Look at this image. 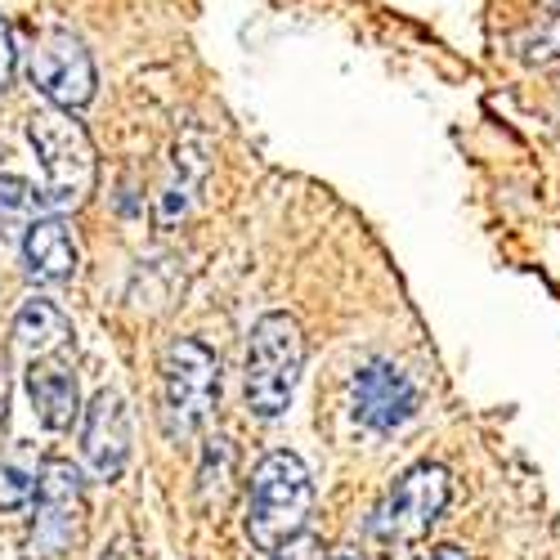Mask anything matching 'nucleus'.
Here are the masks:
<instances>
[{
  "label": "nucleus",
  "mask_w": 560,
  "mask_h": 560,
  "mask_svg": "<svg viewBox=\"0 0 560 560\" xmlns=\"http://www.w3.org/2000/svg\"><path fill=\"white\" fill-rule=\"evenodd\" d=\"M314 506V485L296 453H269L252 471L247 489V538L256 551H278L296 534H305Z\"/></svg>",
  "instance_id": "nucleus-2"
},
{
  "label": "nucleus",
  "mask_w": 560,
  "mask_h": 560,
  "mask_svg": "<svg viewBox=\"0 0 560 560\" xmlns=\"http://www.w3.org/2000/svg\"><path fill=\"white\" fill-rule=\"evenodd\" d=\"M23 265L36 283H68L77 273V243L59 215H40L23 233Z\"/></svg>",
  "instance_id": "nucleus-11"
},
{
  "label": "nucleus",
  "mask_w": 560,
  "mask_h": 560,
  "mask_svg": "<svg viewBox=\"0 0 560 560\" xmlns=\"http://www.w3.org/2000/svg\"><path fill=\"white\" fill-rule=\"evenodd\" d=\"M305 368V337L292 314H265L247 341V408L256 417L288 412Z\"/></svg>",
  "instance_id": "nucleus-3"
},
{
  "label": "nucleus",
  "mask_w": 560,
  "mask_h": 560,
  "mask_svg": "<svg viewBox=\"0 0 560 560\" xmlns=\"http://www.w3.org/2000/svg\"><path fill=\"white\" fill-rule=\"evenodd\" d=\"M81 476L72 462H45L40 489H36V529L32 551L36 556H63L81 534Z\"/></svg>",
  "instance_id": "nucleus-8"
},
{
  "label": "nucleus",
  "mask_w": 560,
  "mask_h": 560,
  "mask_svg": "<svg viewBox=\"0 0 560 560\" xmlns=\"http://www.w3.org/2000/svg\"><path fill=\"white\" fill-rule=\"evenodd\" d=\"M14 77V36H10V23L0 19V90L10 85Z\"/></svg>",
  "instance_id": "nucleus-18"
},
{
  "label": "nucleus",
  "mask_w": 560,
  "mask_h": 560,
  "mask_svg": "<svg viewBox=\"0 0 560 560\" xmlns=\"http://www.w3.org/2000/svg\"><path fill=\"white\" fill-rule=\"evenodd\" d=\"M85 462L100 480H117L130 457V412L117 390H100L85 408Z\"/></svg>",
  "instance_id": "nucleus-9"
},
{
  "label": "nucleus",
  "mask_w": 560,
  "mask_h": 560,
  "mask_svg": "<svg viewBox=\"0 0 560 560\" xmlns=\"http://www.w3.org/2000/svg\"><path fill=\"white\" fill-rule=\"evenodd\" d=\"M72 341V323L59 305L50 301H27L14 318V346L27 354V359H55L63 346Z\"/></svg>",
  "instance_id": "nucleus-12"
},
{
  "label": "nucleus",
  "mask_w": 560,
  "mask_h": 560,
  "mask_svg": "<svg viewBox=\"0 0 560 560\" xmlns=\"http://www.w3.org/2000/svg\"><path fill=\"white\" fill-rule=\"evenodd\" d=\"M45 462L32 453V444H14L10 453H0V511H23L36 502Z\"/></svg>",
  "instance_id": "nucleus-13"
},
{
  "label": "nucleus",
  "mask_w": 560,
  "mask_h": 560,
  "mask_svg": "<svg viewBox=\"0 0 560 560\" xmlns=\"http://www.w3.org/2000/svg\"><path fill=\"white\" fill-rule=\"evenodd\" d=\"M27 81L55 108H85L95 100V63L68 27H36L27 40Z\"/></svg>",
  "instance_id": "nucleus-5"
},
{
  "label": "nucleus",
  "mask_w": 560,
  "mask_h": 560,
  "mask_svg": "<svg viewBox=\"0 0 560 560\" xmlns=\"http://www.w3.org/2000/svg\"><path fill=\"white\" fill-rule=\"evenodd\" d=\"M10 417V368H5V359H0V422Z\"/></svg>",
  "instance_id": "nucleus-20"
},
{
  "label": "nucleus",
  "mask_w": 560,
  "mask_h": 560,
  "mask_svg": "<svg viewBox=\"0 0 560 560\" xmlns=\"http://www.w3.org/2000/svg\"><path fill=\"white\" fill-rule=\"evenodd\" d=\"M417 404H422V390L408 372L390 359H368L354 368L350 377V412L354 422L377 431V435H390L399 427H408L417 417Z\"/></svg>",
  "instance_id": "nucleus-7"
},
{
  "label": "nucleus",
  "mask_w": 560,
  "mask_h": 560,
  "mask_svg": "<svg viewBox=\"0 0 560 560\" xmlns=\"http://www.w3.org/2000/svg\"><path fill=\"white\" fill-rule=\"evenodd\" d=\"M229 471H233V448H224L220 453V466H215V453H211V444H207V457H202V471H198V502L211 511H220L224 506V498H229Z\"/></svg>",
  "instance_id": "nucleus-16"
},
{
  "label": "nucleus",
  "mask_w": 560,
  "mask_h": 560,
  "mask_svg": "<svg viewBox=\"0 0 560 560\" xmlns=\"http://www.w3.org/2000/svg\"><path fill=\"white\" fill-rule=\"evenodd\" d=\"M220 399V359L194 341L179 337L162 354V427L171 440H189L207 427Z\"/></svg>",
  "instance_id": "nucleus-4"
},
{
  "label": "nucleus",
  "mask_w": 560,
  "mask_h": 560,
  "mask_svg": "<svg viewBox=\"0 0 560 560\" xmlns=\"http://www.w3.org/2000/svg\"><path fill=\"white\" fill-rule=\"evenodd\" d=\"M273 560H328V547L323 538H310V534H296L288 547H278Z\"/></svg>",
  "instance_id": "nucleus-17"
},
{
  "label": "nucleus",
  "mask_w": 560,
  "mask_h": 560,
  "mask_svg": "<svg viewBox=\"0 0 560 560\" xmlns=\"http://www.w3.org/2000/svg\"><path fill=\"white\" fill-rule=\"evenodd\" d=\"M27 139H32L40 171H45L40 202L55 207V211H77L90 194H95V179H100V158H95V144H90L85 126L68 108L50 104V108L32 113Z\"/></svg>",
  "instance_id": "nucleus-1"
},
{
  "label": "nucleus",
  "mask_w": 560,
  "mask_h": 560,
  "mask_svg": "<svg viewBox=\"0 0 560 560\" xmlns=\"http://www.w3.org/2000/svg\"><path fill=\"white\" fill-rule=\"evenodd\" d=\"M448 506V471L435 462H422L412 466L408 476H399V485L390 489V498L377 506V516H372V534L377 542H417L427 538L431 525L444 516Z\"/></svg>",
  "instance_id": "nucleus-6"
},
{
  "label": "nucleus",
  "mask_w": 560,
  "mask_h": 560,
  "mask_svg": "<svg viewBox=\"0 0 560 560\" xmlns=\"http://www.w3.org/2000/svg\"><path fill=\"white\" fill-rule=\"evenodd\" d=\"M27 395H32V408L45 431H68L81 417V395H77L72 368H63L55 359L27 363Z\"/></svg>",
  "instance_id": "nucleus-10"
},
{
  "label": "nucleus",
  "mask_w": 560,
  "mask_h": 560,
  "mask_svg": "<svg viewBox=\"0 0 560 560\" xmlns=\"http://www.w3.org/2000/svg\"><path fill=\"white\" fill-rule=\"evenodd\" d=\"M36 220V189L19 175H0V238H23Z\"/></svg>",
  "instance_id": "nucleus-14"
},
{
  "label": "nucleus",
  "mask_w": 560,
  "mask_h": 560,
  "mask_svg": "<svg viewBox=\"0 0 560 560\" xmlns=\"http://www.w3.org/2000/svg\"><path fill=\"white\" fill-rule=\"evenodd\" d=\"M521 55L529 63H551L560 55V0H551V10L538 14V23L529 27V36L521 40Z\"/></svg>",
  "instance_id": "nucleus-15"
},
{
  "label": "nucleus",
  "mask_w": 560,
  "mask_h": 560,
  "mask_svg": "<svg viewBox=\"0 0 560 560\" xmlns=\"http://www.w3.org/2000/svg\"><path fill=\"white\" fill-rule=\"evenodd\" d=\"M412 560H471L462 547H453V542H440V547H427V551H417Z\"/></svg>",
  "instance_id": "nucleus-19"
}]
</instances>
